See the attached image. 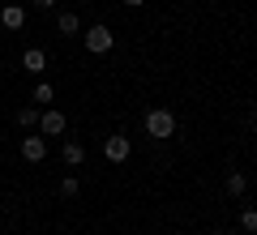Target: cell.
I'll use <instances>...</instances> for the list:
<instances>
[{
  "label": "cell",
  "instance_id": "6da1fadb",
  "mask_svg": "<svg viewBox=\"0 0 257 235\" xmlns=\"http://www.w3.org/2000/svg\"><path fill=\"white\" fill-rule=\"evenodd\" d=\"M146 133L159 137V141L172 137V133H176V116H172L167 107H150V111H146Z\"/></svg>",
  "mask_w": 257,
  "mask_h": 235
},
{
  "label": "cell",
  "instance_id": "7a4b0ae2",
  "mask_svg": "<svg viewBox=\"0 0 257 235\" xmlns=\"http://www.w3.org/2000/svg\"><path fill=\"white\" fill-rule=\"evenodd\" d=\"M128 154H133V141H128V137H107V141H103V158H107V163H124Z\"/></svg>",
  "mask_w": 257,
  "mask_h": 235
},
{
  "label": "cell",
  "instance_id": "3957f363",
  "mask_svg": "<svg viewBox=\"0 0 257 235\" xmlns=\"http://www.w3.org/2000/svg\"><path fill=\"white\" fill-rule=\"evenodd\" d=\"M82 39H86V52H94V56L111 52V30H107V26H90Z\"/></svg>",
  "mask_w": 257,
  "mask_h": 235
},
{
  "label": "cell",
  "instance_id": "277c9868",
  "mask_svg": "<svg viewBox=\"0 0 257 235\" xmlns=\"http://www.w3.org/2000/svg\"><path fill=\"white\" fill-rule=\"evenodd\" d=\"M22 158H26V163H43V158H47V141H43V133L22 141Z\"/></svg>",
  "mask_w": 257,
  "mask_h": 235
},
{
  "label": "cell",
  "instance_id": "5b68a950",
  "mask_svg": "<svg viewBox=\"0 0 257 235\" xmlns=\"http://www.w3.org/2000/svg\"><path fill=\"white\" fill-rule=\"evenodd\" d=\"M64 124H69V120H64V111H43V116H39V128H43L47 137H60Z\"/></svg>",
  "mask_w": 257,
  "mask_h": 235
},
{
  "label": "cell",
  "instance_id": "8992f818",
  "mask_svg": "<svg viewBox=\"0 0 257 235\" xmlns=\"http://www.w3.org/2000/svg\"><path fill=\"white\" fill-rule=\"evenodd\" d=\"M0 22H5V30H22L26 26V9L22 5H5L0 9Z\"/></svg>",
  "mask_w": 257,
  "mask_h": 235
},
{
  "label": "cell",
  "instance_id": "52a82bcc",
  "mask_svg": "<svg viewBox=\"0 0 257 235\" xmlns=\"http://www.w3.org/2000/svg\"><path fill=\"white\" fill-rule=\"evenodd\" d=\"M60 158H64L69 167H82V163H86V145H82V141H64V145H60Z\"/></svg>",
  "mask_w": 257,
  "mask_h": 235
},
{
  "label": "cell",
  "instance_id": "ba28073f",
  "mask_svg": "<svg viewBox=\"0 0 257 235\" xmlns=\"http://www.w3.org/2000/svg\"><path fill=\"white\" fill-rule=\"evenodd\" d=\"M22 64H26V73H43V69H47L43 47H26V52H22Z\"/></svg>",
  "mask_w": 257,
  "mask_h": 235
},
{
  "label": "cell",
  "instance_id": "9c48e42d",
  "mask_svg": "<svg viewBox=\"0 0 257 235\" xmlns=\"http://www.w3.org/2000/svg\"><path fill=\"white\" fill-rule=\"evenodd\" d=\"M56 30H60V35H82V22H77V13H60V18H56Z\"/></svg>",
  "mask_w": 257,
  "mask_h": 235
},
{
  "label": "cell",
  "instance_id": "30bf717a",
  "mask_svg": "<svg viewBox=\"0 0 257 235\" xmlns=\"http://www.w3.org/2000/svg\"><path fill=\"white\" fill-rule=\"evenodd\" d=\"M227 192H231V197H244V192H248L244 171H231V175H227Z\"/></svg>",
  "mask_w": 257,
  "mask_h": 235
},
{
  "label": "cell",
  "instance_id": "8fae6325",
  "mask_svg": "<svg viewBox=\"0 0 257 235\" xmlns=\"http://www.w3.org/2000/svg\"><path fill=\"white\" fill-rule=\"evenodd\" d=\"M240 231H244V235H257V209H253V205L240 214Z\"/></svg>",
  "mask_w": 257,
  "mask_h": 235
},
{
  "label": "cell",
  "instance_id": "7c38bea8",
  "mask_svg": "<svg viewBox=\"0 0 257 235\" xmlns=\"http://www.w3.org/2000/svg\"><path fill=\"white\" fill-rule=\"evenodd\" d=\"M18 124H22V128H35V124H39V111H35V107H22V111H18Z\"/></svg>",
  "mask_w": 257,
  "mask_h": 235
},
{
  "label": "cell",
  "instance_id": "4fadbf2b",
  "mask_svg": "<svg viewBox=\"0 0 257 235\" xmlns=\"http://www.w3.org/2000/svg\"><path fill=\"white\" fill-rule=\"evenodd\" d=\"M52 99H56V90H52L47 82H39V86H35V103H52Z\"/></svg>",
  "mask_w": 257,
  "mask_h": 235
},
{
  "label": "cell",
  "instance_id": "5bb4252c",
  "mask_svg": "<svg viewBox=\"0 0 257 235\" xmlns=\"http://www.w3.org/2000/svg\"><path fill=\"white\" fill-rule=\"evenodd\" d=\"M60 197H77V175H64L60 180Z\"/></svg>",
  "mask_w": 257,
  "mask_h": 235
},
{
  "label": "cell",
  "instance_id": "9a60e30c",
  "mask_svg": "<svg viewBox=\"0 0 257 235\" xmlns=\"http://www.w3.org/2000/svg\"><path fill=\"white\" fill-rule=\"evenodd\" d=\"M35 9H56V0H30Z\"/></svg>",
  "mask_w": 257,
  "mask_h": 235
},
{
  "label": "cell",
  "instance_id": "2e32d148",
  "mask_svg": "<svg viewBox=\"0 0 257 235\" xmlns=\"http://www.w3.org/2000/svg\"><path fill=\"white\" fill-rule=\"evenodd\" d=\"M124 5H128V9H142V5H146V0H124Z\"/></svg>",
  "mask_w": 257,
  "mask_h": 235
},
{
  "label": "cell",
  "instance_id": "e0dca14e",
  "mask_svg": "<svg viewBox=\"0 0 257 235\" xmlns=\"http://www.w3.org/2000/svg\"><path fill=\"white\" fill-rule=\"evenodd\" d=\"M214 235H236V231H214Z\"/></svg>",
  "mask_w": 257,
  "mask_h": 235
},
{
  "label": "cell",
  "instance_id": "ac0fdd59",
  "mask_svg": "<svg viewBox=\"0 0 257 235\" xmlns=\"http://www.w3.org/2000/svg\"><path fill=\"white\" fill-rule=\"evenodd\" d=\"M253 120H257V111H253Z\"/></svg>",
  "mask_w": 257,
  "mask_h": 235
}]
</instances>
